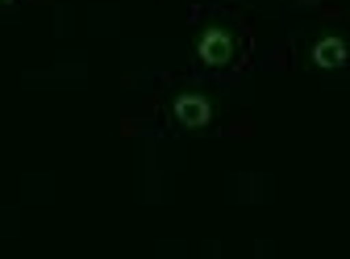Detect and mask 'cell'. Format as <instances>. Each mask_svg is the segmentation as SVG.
I'll use <instances>...</instances> for the list:
<instances>
[{"label":"cell","mask_w":350,"mask_h":259,"mask_svg":"<svg viewBox=\"0 0 350 259\" xmlns=\"http://www.w3.org/2000/svg\"><path fill=\"white\" fill-rule=\"evenodd\" d=\"M246 55H250V38H246V29H238L230 21H208L196 34V63L208 67V71L242 67Z\"/></svg>","instance_id":"1"},{"label":"cell","mask_w":350,"mask_h":259,"mask_svg":"<svg viewBox=\"0 0 350 259\" xmlns=\"http://www.w3.org/2000/svg\"><path fill=\"white\" fill-rule=\"evenodd\" d=\"M309 63H313L317 71H342V67L350 63V42L338 38V34L317 38V42H313V51H309Z\"/></svg>","instance_id":"3"},{"label":"cell","mask_w":350,"mask_h":259,"mask_svg":"<svg viewBox=\"0 0 350 259\" xmlns=\"http://www.w3.org/2000/svg\"><path fill=\"white\" fill-rule=\"evenodd\" d=\"M167 117L175 121V130H192V134H200V130L213 125V101L204 92H196V88H184V92L171 97Z\"/></svg>","instance_id":"2"},{"label":"cell","mask_w":350,"mask_h":259,"mask_svg":"<svg viewBox=\"0 0 350 259\" xmlns=\"http://www.w3.org/2000/svg\"><path fill=\"white\" fill-rule=\"evenodd\" d=\"M0 5H9V0H0Z\"/></svg>","instance_id":"4"}]
</instances>
